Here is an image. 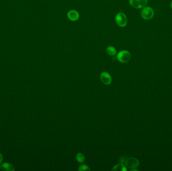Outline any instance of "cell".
Returning <instances> with one entry per match:
<instances>
[{"mask_svg": "<svg viewBox=\"0 0 172 171\" xmlns=\"http://www.w3.org/2000/svg\"><path fill=\"white\" fill-rule=\"evenodd\" d=\"M147 0H129L131 6L135 9L143 8L147 5Z\"/></svg>", "mask_w": 172, "mask_h": 171, "instance_id": "cell-4", "label": "cell"}, {"mask_svg": "<svg viewBox=\"0 0 172 171\" xmlns=\"http://www.w3.org/2000/svg\"><path fill=\"white\" fill-rule=\"evenodd\" d=\"M100 80L105 85H109L112 82V78L110 74L107 72H103L100 75Z\"/></svg>", "mask_w": 172, "mask_h": 171, "instance_id": "cell-6", "label": "cell"}, {"mask_svg": "<svg viewBox=\"0 0 172 171\" xmlns=\"http://www.w3.org/2000/svg\"><path fill=\"white\" fill-rule=\"evenodd\" d=\"M1 170L3 171H14L15 168L12 164L7 162L3 163L0 165Z\"/></svg>", "mask_w": 172, "mask_h": 171, "instance_id": "cell-8", "label": "cell"}, {"mask_svg": "<svg viewBox=\"0 0 172 171\" xmlns=\"http://www.w3.org/2000/svg\"><path fill=\"white\" fill-rule=\"evenodd\" d=\"M131 54L129 52L126 50H122L118 53L117 55V59L121 63H127L131 60Z\"/></svg>", "mask_w": 172, "mask_h": 171, "instance_id": "cell-1", "label": "cell"}, {"mask_svg": "<svg viewBox=\"0 0 172 171\" xmlns=\"http://www.w3.org/2000/svg\"><path fill=\"white\" fill-rule=\"evenodd\" d=\"M170 7H171V8L172 9V1L171 3V4H170Z\"/></svg>", "mask_w": 172, "mask_h": 171, "instance_id": "cell-15", "label": "cell"}, {"mask_svg": "<svg viewBox=\"0 0 172 171\" xmlns=\"http://www.w3.org/2000/svg\"><path fill=\"white\" fill-rule=\"evenodd\" d=\"M112 171H126V168L123 164H119L115 166L112 170Z\"/></svg>", "mask_w": 172, "mask_h": 171, "instance_id": "cell-9", "label": "cell"}, {"mask_svg": "<svg viewBox=\"0 0 172 171\" xmlns=\"http://www.w3.org/2000/svg\"><path fill=\"white\" fill-rule=\"evenodd\" d=\"M76 159L77 161L80 164L83 163L85 162V157L84 155L82 153H79L77 154L76 155Z\"/></svg>", "mask_w": 172, "mask_h": 171, "instance_id": "cell-11", "label": "cell"}, {"mask_svg": "<svg viewBox=\"0 0 172 171\" xmlns=\"http://www.w3.org/2000/svg\"><path fill=\"white\" fill-rule=\"evenodd\" d=\"M68 17L69 19V20H70L72 21H76L79 19V13L77 12V11L72 10L70 11L68 13Z\"/></svg>", "mask_w": 172, "mask_h": 171, "instance_id": "cell-7", "label": "cell"}, {"mask_svg": "<svg viewBox=\"0 0 172 171\" xmlns=\"http://www.w3.org/2000/svg\"><path fill=\"white\" fill-rule=\"evenodd\" d=\"M141 16L145 20H151L154 16V11L149 7H145L141 10Z\"/></svg>", "mask_w": 172, "mask_h": 171, "instance_id": "cell-2", "label": "cell"}, {"mask_svg": "<svg viewBox=\"0 0 172 171\" xmlns=\"http://www.w3.org/2000/svg\"><path fill=\"white\" fill-rule=\"evenodd\" d=\"M3 160H4V157L3 156L2 154L0 153V165L2 164Z\"/></svg>", "mask_w": 172, "mask_h": 171, "instance_id": "cell-13", "label": "cell"}, {"mask_svg": "<svg viewBox=\"0 0 172 171\" xmlns=\"http://www.w3.org/2000/svg\"><path fill=\"white\" fill-rule=\"evenodd\" d=\"M138 171V170H137V169H135V168H133V169H131V171Z\"/></svg>", "mask_w": 172, "mask_h": 171, "instance_id": "cell-14", "label": "cell"}, {"mask_svg": "<svg viewBox=\"0 0 172 171\" xmlns=\"http://www.w3.org/2000/svg\"><path fill=\"white\" fill-rule=\"evenodd\" d=\"M78 170L80 171H90V168L87 165H82L80 166L78 169Z\"/></svg>", "mask_w": 172, "mask_h": 171, "instance_id": "cell-12", "label": "cell"}, {"mask_svg": "<svg viewBox=\"0 0 172 171\" xmlns=\"http://www.w3.org/2000/svg\"><path fill=\"white\" fill-rule=\"evenodd\" d=\"M125 163L127 167L131 169L136 168L139 165V161L136 158L132 157L126 159Z\"/></svg>", "mask_w": 172, "mask_h": 171, "instance_id": "cell-5", "label": "cell"}, {"mask_svg": "<svg viewBox=\"0 0 172 171\" xmlns=\"http://www.w3.org/2000/svg\"><path fill=\"white\" fill-rule=\"evenodd\" d=\"M106 52L109 55L113 56L116 55V53H117V51H116L115 48L114 47L109 46L106 49Z\"/></svg>", "mask_w": 172, "mask_h": 171, "instance_id": "cell-10", "label": "cell"}, {"mask_svg": "<svg viewBox=\"0 0 172 171\" xmlns=\"http://www.w3.org/2000/svg\"><path fill=\"white\" fill-rule=\"evenodd\" d=\"M115 21L117 24L121 27L126 26L127 24V17L123 13H119L115 17Z\"/></svg>", "mask_w": 172, "mask_h": 171, "instance_id": "cell-3", "label": "cell"}]
</instances>
